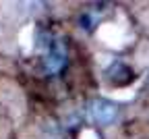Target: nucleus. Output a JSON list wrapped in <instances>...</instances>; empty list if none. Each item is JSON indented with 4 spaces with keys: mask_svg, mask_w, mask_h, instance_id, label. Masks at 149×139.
<instances>
[{
    "mask_svg": "<svg viewBox=\"0 0 149 139\" xmlns=\"http://www.w3.org/2000/svg\"><path fill=\"white\" fill-rule=\"evenodd\" d=\"M66 62V50H64V44L60 39H50L48 42V50L44 54V65H46V71L48 73H56L60 71Z\"/></svg>",
    "mask_w": 149,
    "mask_h": 139,
    "instance_id": "obj_2",
    "label": "nucleus"
},
{
    "mask_svg": "<svg viewBox=\"0 0 149 139\" xmlns=\"http://www.w3.org/2000/svg\"><path fill=\"white\" fill-rule=\"evenodd\" d=\"M87 114L93 123L97 125H112L118 118V110L114 104H110L106 100H91L89 102V108H87Z\"/></svg>",
    "mask_w": 149,
    "mask_h": 139,
    "instance_id": "obj_1",
    "label": "nucleus"
}]
</instances>
